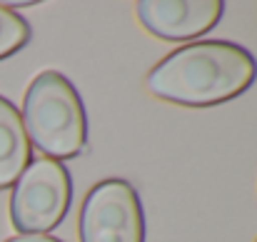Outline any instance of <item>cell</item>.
<instances>
[{
	"label": "cell",
	"instance_id": "2",
	"mask_svg": "<svg viewBox=\"0 0 257 242\" xmlns=\"http://www.w3.org/2000/svg\"><path fill=\"white\" fill-rule=\"evenodd\" d=\"M20 117L28 140H33L48 160H70L85 150V105L75 85L63 73L45 70L30 82Z\"/></svg>",
	"mask_w": 257,
	"mask_h": 242
},
{
	"label": "cell",
	"instance_id": "3",
	"mask_svg": "<svg viewBox=\"0 0 257 242\" xmlns=\"http://www.w3.org/2000/svg\"><path fill=\"white\" fill-rule=\"evenodd\" d=\"M73 180L58 160H33L15 180L10 220L20 235H48L68 215Z\"/></svg>",
	"mask_w": 257,
	"mask_h": 242
},
{
	"label": "cell",
	"instance_id": "4",
	"mask_svg": "<svg viewBox=\"0 0 257 242\" xmlns=\"http://www.w3.org/2000/svg\"><path fill=\"white\" fill-rule=\"evenodd\" d=\"M80 242H145L138 190L125 180H102L80 210Z\"/></svg>",
	"mask_w": 257,
	"mask_h": 242
},
{
	"label": "cell",
	"instance_id": "1",
	"mask_svg": "<svg viewBox=\"0 0 257 242\" xmlns=\"http://www.w3.org/2000/svg\"><path fill=\"white\" fill-rule=\"evenodd\" d=\"M257 78L255 58L225 40L192 43L172 50L148 73V90L175 105L210 107L245 92Z\"/></svg>",
	"mask_w": 257,
	"mask_h": 242
},
{
	"label": "cell",
	"instance_id": "7",
	"mask_svg": "<svg viewBox=\"0 0 257 242\" xmlns=\"http://www.w3.org/2000/svg\"><path fill=\"white\" fill-rule=\"evenodd\" d=\"M30 35L33 33H30L28 20L20 13H15V8L0 3V60L23 50L28 45Z\"/></svg>",
	"mask_w": 257,
	"mask_h": 242
},
{
	"label": "cell",
	"instance_id": "5",
	"mask_svg": "<svg viewBox=\"0 0 257 242\" xmlns=\"http://www.w3.org/2000/svg\"><path fill=\"white\" fill-rule=\"evenodd\" d=\"M222 8L220 0H143L138 3V18L155 38L192 40L220 23Z\"/></svg>",
	"mask_w": 257,
	"mask_h": 242
},
{
	"label": "cell",
	"instance_id": "8",
	"mask_svg": "<svg viewBox=\"0 0 257 242\" xmlns=\"http://www.w3.org/2000/svg\"><path fill=\"white\" fill-rule=\"evenodd\" d=\"M5 242H63L58 237H50V235H15Z\"/></svg>",
	"mask_w": 257,
	"mask_h": 242
},
{
	"label": "cell",
	"instance_id": "6",
	"mask_svg": "<svg viewBox=\"0 0 257 242\" xmlns=\"http://www.w3.org/2000/svg\"><path fill=\"white\" fill-rule=\"evenodd\" d=\"M30 165V140L18 107L0 95V190L10 187Z\"/></svg>",
	"mask_w": 257,
	"mask_h": 242
}]
</instances>
